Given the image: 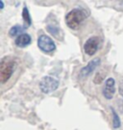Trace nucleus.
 Returning a JSON list of instances; mask_svg holds the SVG:
<instances>
[{
  "label": "nucleus",
  "mask_w": 123,
  "mask_h": 130,
  "mask_svg": "<svg viewBox=\"0 0 123 130\" xmlns=\"http://www.w3.org/2000/svg\"><path fill=\"white\" fill-rule=\"evenodd\" d=\"M87 14L83 10L80 9H73L66 15V25L72 30H77L80 27V24L83 20H85Z\"/></svg>",
  "instance_id": "obj_1"
},
{
  "label": "nucleus",
  "mask_w": 123,
  "mask_h": 130,
  "mask_svg": "<svg viewBox=\"0 0 123 130\" xmlns=\"http://www.w3.org/2000/svg\"><path fill=\"white\" fill-rule=\"evenodd\" d=\"M16 66V61L12 57H4L0 63V80L5 83L12 77Z\"/></svg>",
  "instance_id": "obj_2"
},
{
  "label": "nucleus",
  "mask_w": 123,
  "mask_h": 130,
  "mask_svg": "<svg viewBox=\"0 0 123 130\" xmlns=\"http://www.w3.org/2000/svg\"><path fill=\"white\" fill-rule=\"evenodd\" d=\"M59 86V81L52 77H43L41 78V82H40V88H41V92L45 94H48L53 92L58 88Z\"/></svg>",
  "instance_id": "obj_3"
},
{
  "label": "nucleus",
  "mask_w": 123,
  "mask_h": 130,
  "mask_svg": "<svg viewBox=\"0 0 123 130\" xmlns=\"http://www.w3.org/2000/svg\"><path fill=\"white\" fill-rule=\"evenodd\" d=\"M38 46L44 53H52L56 50V45L53 39L48 36L41 35L38 39Z\"/></svg>",
  "instance_id": "obj_4"
},
{
  "label": "nucleus",
  "mask_w": 123,
  "mask_h": 130,
  "mask_svg": "<svg viewBox=\"0 0 123 130\" xmlns=\"http://www.w3.org/2000/svg\"><path fill=\"white\" fill-rule=\"evenodd\" d=\"M99 46V38L98 37H90L86 41V43L84 45V50L86 52L87 55L89 56H93Z\"/></svg>",
  "instance_id": "obj_5"
},
{
  "label": "nucleus",
  "mask_w": 123,
  "mask_h": 130,
  "mask_svg": "<svg viewBox=\"0 0 123 130\" xmlns=\"http://www.w3.org/2000/svg\"><path fill=\"white\" fill-rule=\"evenodd\" d=\"M115 79L113 77L108 78L105 82V85L103 88V95L107 100H112L115 96Z\"/></svg>",
  "instance_id": "obj_6"
},
{
  "label": "nucleus",
  "mask_w": 123,
  "mask_h": 130,
  "mask_svg": "<svg viewBox=\"0 0 123 130\" xmlns=\"http://www.w3.org/2000/svg\"><path fill=\"white\" fill-rule=\"evenodd\" d=\"M101 63V60L100 58H94L91 61H90L87 66H85L84 68H82V70L80 71V77H88L89 75L92 73L95 70V68L98 66L99 64Z\"/></svg>",
  "instance_id": "obj_7"
},
{
  "label": "nucleus",
  "mask_w": 123,
  "mask_h": 130,
  "mask_svg": "<svg viewBox=\"0 0 123 130\" xmlns=\"http://www.w3.org/2000/svg\"><path fill=\"white\" fill-rule=\"evenodd\" d=\"M31 41H32V38L28 34H22V35L17 37L16 45L20 47V48H24V47H27L31 43Z\"/></svg>",
  "instance_id": "obj_8"
},
{
  "label": "nucleus",
  "mask_w": 123,
  "mask_h": 130,
  "mask_svg": "<svg viewBox=\"0 0 123 130\" xmlns=\"http://www.w3.org/2000/svg\"><path fill=\"white\" fill-rule=\"evenodd\" d=\"M24 29L25 28H23V27H21L20 25H17V26H14L11 30H10V36L11 37H15V36H17V35H22L23 34V31H24Z\"/></svg>",
  "instance_id": "obj_9"
},
{
  "label": "nucleus",
  "mask_w": 123,
  "mask_h": 130,
  "mask_svg": "<svg viewBox=\"0 0 123 130\" xmlns=\"http://www.w3.org/2000/svg\"><path fill=\"white\" fill-rule=\"evenodd\" d=\"M22 17H23V20L27 23L28 26L32 24V20H31V17H30V13H29V11L27 7H24L23 11H22Z\"/></svg>",
  "instance_id": "obj_10"
},
{
  "label": "nucleus",
  "mask_w": 123,
  "mask_h": 130,
  "mask_svg": "<svg viewBox=\"0 0 123 130\" xmlns=\"http://www.w3.org/2000/svg\"><path fill=\"white\" fill-rule=\"evenodd\" d=\"M46 29H47V31H48L51 35H54L55 37H57L58 38L60 39V37H58L59 34H60V29L58 28V27H55V26H52V25H48V26L46 27Z\"/></svg>",
  "instance_id": "obj_11"
},
{
  "label": "nucleus",
  "mask_w": 123,
  "mask_h": 130,
  "mask_svg": "<svg viewBox=\"0 0 123 130\" xmlns=\"http://www.w3.org/2000/svg\"><path fill=\"white\" fill-rule=\"evenodd\" d=\"M112 111H113V116H114V127L115 128H118L119 126H120V120H119L118 115L115 113L114 108H112Z\"/></svg>",
  "instance_id": "obj_12"
},
{
  "label": "nucleus",
  "mask_w": 123,
  "mask_h": 130,
  "mask_svg": "<svg viewBox=\"0 0 123 130\" xmlns=\"http://www.w3.org/2000/svg\"><path fill=\"white\" fill-rule=\"evenodd\" d=\"M118 89H119V94H120V95L123 97V80L119 83V88H118Z\"/></svg>",
  "instance_id": "obj_13"
}]
</instances>
